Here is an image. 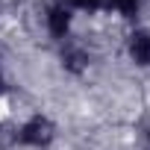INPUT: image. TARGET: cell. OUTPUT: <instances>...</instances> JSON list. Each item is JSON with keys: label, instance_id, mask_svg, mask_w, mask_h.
<instances>
[{"label": "cell", "instance_id": "cell-1", "mask_svg": "<svg viewBox=\"0 0 150 150\" xmlns=\"http://www.w3.org/2000/svg\"><path fill=\"white\" fill-rule=\"evenodd\" d=\"M18 138H21L24 144L44 147V144H50V138H53V124H50V121H44V118H33L30 124H24V127H21Z\"/></svg>", "mask_w": 150, "mask_h": 150}, {"label": "cell", "instance_id": "cell-2", "mask_svg": "<svg viewBox=\"0 0 150 150\" xmlns=\"http://www.w3.org/2000/svg\"><path fill=\"white\" fill-rule=\"evenodd\" d=\"M129 56L138 65H150V33L138 30V33L129 35Z\"/></svg>", "mask_w": 150, "mask_h": 150}, {"label": "cell", "instance_id": "cell-3", "mask_svg": "<svg viewBox=\"0 0 150 150\" xmlns=\"http://www.w3.org/2000/svg\"><path fill=\"white\" fill-rule=\"evenodd\" d=\"M47 24H50V33L53 35H65L68 33V24H71V15L65 6H53L50 15H47Z\"/></svg>", "mask_w": 150, "mask_h": 150}, {"label": "cell", "instance_id": "cell-4", "mask_svg": "<svg viewBox=\"0 0 150 150\" xmlns=\"http://www.w3.org/2000/svg\"><path fill=\"white\" fill-rule=\"evenodd\" d=\"M109 6L118 9L121 15H135L138 12V0H109Z\"/></svg>", "mask_w": 150, "mask_h": 150}, {"label": "cell", "instance_id": "cell-5", "mask_svg": "<svg viewBox=\"0 0 150 150\" xmlns=\"http://www.w3.org/2000/svg\"><path fill=\"white\" fill-rule=\"evenodd\" d=\"M65 59H68L65 65H68V68H74V71H80V68L86 65V56H83L80 50H68V53H65Z\"/></svg>", "mask_w": 150, "mask_h": 150}, {"label": "cell", "instance_id": "cell-6", "mask_svg": "<svg viewBox=\"0 0 150 150\" xmlns=\"http://www.w3.org/2000/svg\"><path fill=\"white\" fill-rule=\"evenodd\" d=\"M71 6H77V9H97L100 6V0H71Z\"/></svg>", "mask_w": 150, "mask_h": 150}]
</instances>
